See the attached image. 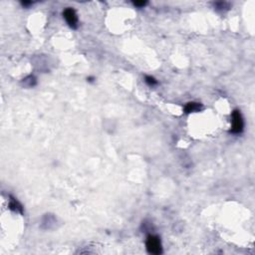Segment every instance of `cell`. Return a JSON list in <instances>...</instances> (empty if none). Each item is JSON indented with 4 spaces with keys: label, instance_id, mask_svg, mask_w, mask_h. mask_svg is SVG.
<instances>
[{
    "label": "cell",
    "instance_id": "6da1fadb",
    "mask_svg": "<svg viewBox=\"0 0 255 255\" xmlns=\"http://www.w3.org/2000/svg\"><path fill=\"white\" fill-rule=\"evenodd\" d=\"M147 249L150 254H160L163 253V247H161L160 239L159 236L155 235H149L147 238Z\"/></svg>",
    "mask_w": 255,
    "mask_h": 255
},
{
    "label": "cell",
    "instance_id": "7a4b0ae2",
    "mask_svg": "<svg viewBox=\"0 0 255 255\" xmlns=\"http://www.w3.org/2000/svg\"><path fill=\"white\" fill-rule=\"evenodd\" d=\"M231 123H232V126H231L230 132L232 133V134H240L243 131L244 121H243L242 115L238 110H235V111L232 112V115H231Z\"/></svg>",
    "mask_w": 255,
    "mask_h": 255
},
{
    "label": "cell",
    "instance_id": "3957f363",
    "mask_svg": "<svg viewBox=\"0 0 255 255\" xmlns=\"http://www.w3.org/2000/svg\"><path fill=\"white\" fill-rule=\"evenodd\" d=\"M63 16L65 18L67 24L73 29H76L78 27V17L75 12V10L72 8H66L63 12Z\"/></svg>",
    "mask_w": 255,
    "mask_h": 255
},
{
    "label": "cell",
    "instance_id": "277c9868",
    "mask_svg": "<svg viewBox=\"0 0 255 255\" xmlns=\"http://www.w3.org/2000/svg\"><path fill=\"white\" fill-rule=\"evenodd\" d=\"M202 108L201 104L199 103H195V102H189L187 103L184 107V111L185 113H194V112H198L200 111V109Z\"/></svg>",
    "mask_w": 255,
    "mask_h": 255
},
{
    "label": "cell",
    "instance_id": "5b68a950",
    "mask_svg": "<svg viewBox=\"0 0 255 255\" xmlns=\"http://www.w3.org/2000/svg\"><path fill=\"white\" fill-rule=\"evenodd\" d=\"M9 208H10V209L14 210V211H16V212H22V206H21V204L16 199H14V198H12V200L10 201Z\"/></svg>",
    "mask_w": 255,
    "mask_h": 255
},
{
    "label": "cell",
    "instance_id": "8992f818",
    "mask_svg": "<svg viewBox=\"0 0 255 255\" xmlns=\"http://www.w3.org/2000/svg\"><path fill=\"white\" fill-rule=\"evenodd\" d=\"M24 83L25 84L28 83V86L29 87H33L34 85L36 84V80H35V78H34L33 76H29L26 79H24Z\"/></svg>",
    "mask_w": 255,
    "mask_h": 255
},
{
    "label": "cell",
    "instance_id": "52a82bcc",
    "mask_svg": "<svg viewBox=\"0 0 255 255\" xmlns=\"http://www.w3.org/2000/svg\"><path fill=\"white\" fill-rule=\"evenodd\" d=\"M144 81H146V83L149 84V86H155L158 84V81H156L154 77H150V76H147Z\"/></svg>",
    "mask_w": 255,
    "mask_h": 255
},
{
    "label": "cell",
    "instance_id": "ba28073f",
    "mask_svg": "<svg viewBox=\"0 0 255 255\" xmlns=\"http://www.w3.org/2000/svg\"><path fill=\"white\" fill-rule=\"evenodd\" d=\"M215 7H216V9L222 10L224 8H228L229 6H228V3H226V2H217V3H215Z\"/></svg>",
    "mask_w": 255,
    "mask_h": 255
},
{
    "label": "cell",
    "instance_id": "9c48e42d",
    "mask_svg": "<svg viewBox=\"0 0 255 255\" xmlns=\"http://www.w3.org/2000/svg\"><path fill=\"white\" fill-rule=\"evenodd\" d=\"M134 5L135 6H138V7H144L147 5V2L146 1H136V2H134Z\"/></svg>",
    "mask_w": 255,
    "mask_h": 255
}]
</instances>
